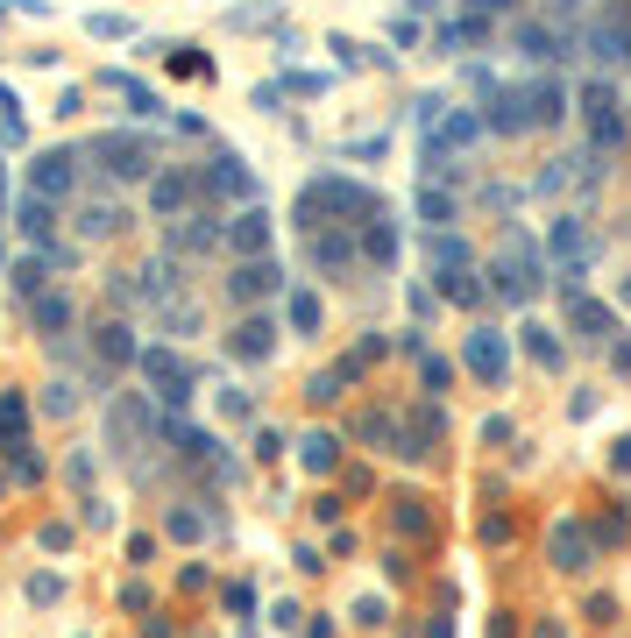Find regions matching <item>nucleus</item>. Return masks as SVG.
<instances>
[{
    "mask_svg": "<svg viewBox=\"0 0 631 638\" xmlns=\"http://www.w3.org/2000/svg\"><path fill=\"white\" fill-rule=\"evenodd\" d=\"M525 348H532V362H539V369H561V341L546 334V327H525Z\"/></svg>",
    "mask_w": 631,
    "mask_h": 638,
    "instance_id": "2f4dec72",
    "label": "nucleus"
},
{
    "mask_svg": "<svg viewBox=\"0 0 631 638\" xmlns=\"http://www.w3.org/2000/svg\"><path fill=\"white\" fill-rule=\"evenodd\" d=\"M419 383H426V390H447V383H454V362L433 355V348H419Z\"/></svg>",
    "mask_w": 631,
    "mask_h": 638,
    "instance_id": "7c9ffc66",
    "label": "nucleus"
},
{
    "mask_svg": "<svg viewBox=\"0 0 631 638\" xmlns=\"http://www.w3.org/2000/svg\"><path fill=\"white\" fill-rule=\"evenodd\" d=\"M390 518H398V532H405V539H419V532H426V504H419V497H398V511H390Z\"/></svg>",
    "mask_w": 631,
    "mask_h": 638,
    "instance_id": "72a5a7b5",
    "label": "nucleus"
},
{
    "mask_svg": "<svg viewBox=\"0 0 631 638\" xmlns=\"http://www.w3.org/2000/svg\"><path fill=\"white\" fill-rule=\"evenodd\" d=\"M93 355H100V362H107V369H121V362H135V355H142V348H135V341H128V327H121V319H107V327H100V334H93Z\"/></svg>",
    "mask_w": 631,
    "mask_h": 638,
    "instance_id": "b1692460",
    "label": "nucleus"
},
{
    "mask_svg": "<svg viewBox=\"0 0 631 638\" xmlns=\"http://www.w3.org/2000/svg\"><path fill=\"white\" fill-rule=\"evenodd\" d=\"M15 220H22V234H29V242H50V227H57V213H50V199H36V192L22 199V213H15Z\"/></svg>",
    "mask_w": 631,
    "mask_h": 638,
    "instance_id": "cd10ccee",
    "label": "nucleus"
},
{
    "mask_svg": "<svg viewBox=\"0 0 631 638\" xmlns=\"http://www.w3.org/2000/svg\"><path fill=\"white\" fill-rule=\"evenodd\" d=\"M135 369L149 376V390H156V397H164V405H171V412H178V405H185V397L199 390V369H192V362H185L178 348H142V355H135Z\"/></svg>",
    "mask_w": 631,
    "mask_h": 638,
    "instance_id": "20e7f679",
    "label": "nucleus"
},
{
    "mask_svg": "<svg viewBox=\"0 0 631 638\" xmlns=\"http://www.w3.org/2000/svg\"><path fill=\"white\" fill-rule=\"evenodd\" d=\"M305 256H312V270H327V277H348L362 263V249H355L348 227H312L305 234Z\"/></svg>",
    "mask_w": 631,
    "mask_h": 638,
    "instance_id": "0eeeda50",
    "label": "nucleus"
},
{
    "mask_svg": "<svg viewBox=\"0 0 631 638\" xmlns=\"http://www.w3.org/2000/svg\"><path fill=\"white\" fill-rule=\"evenodd\" d=\"M419 213H426V220H433L440 234H454V220H461V206H454V199H447V192H440L433 178L419 185Z\"/></svg>",
    "mask_w": 631,
    "mask_h": 638,
    "instance_id": "bb28decb",
    "label": "nucleus"
},
{
    "mask_svg": "<svg viewBox=\"0 0 631 638\" xmlns=\"http://www.w3.org/2000/svg\"><path fill=\"white\" fill-rule=\"evenodd\" d=\"M610 468H617V475H631V440H617V447H610Z\"/></svg>",
    "mask_w": 631,
    "mask_h": 638,
    "instance_id": "ea45409f",
    "label": "nucleus"
},
{
    "mask_svg": "<svg viewBox=\"0 0 631 638\" xmlns=\"http://www.w3.org/2000/svg\"><path fill=\"white\" fill-rule=\"evenodd\" d=\"M156 426H164V412H149V397H114L107 405V433H114V454H135Z\"/></svg>",
    "mask_w": 631,
    "mask_h": 638,
    "instance_id": "39448f33",
    "label": "nucleus"
},
{
    "mask_svg": "<svg viewBox=\"0 0 631 638\" xmlns=\"http://www.w3.org/2000/svg\"><path fill=\"white\" fill-rule=\"evenodd\" d=\"M164 532H171V539H206V518H199V511H171Z\"/></svg>",
    "mask_w": 631,
    "mask_h": 638,
    "instance_id": "c9c22d12",
    "label": "nucleus"
},
{
    "mask_svg": "<svg viewBox=\"0 0 631 638\" xmlns=\"http://www.w3.org/2000/svg\"><path fill=\"white\" fill-rule=\"evenodd\" d=\"M518 50H525L532 64H546V57H568V36H554L546 22H525V29H518Z\"/></svg>",
    "mask_w": 631,
    "mask_h": 638,
    "instance_id": "393cba45",
    "label": "nucleus"
},
{
    "mask_svg": "<svg viewBox=\"0 0 631 638\" xmlns=\"http://www.w3.org/2000/svg\"><path fill=\"white\" fill-rule=\"evenodd\" d=\"M433 270L447 277V270H468V242L461 234H433Z\"/></svg>",
    "mask_w": 631,
    "mask_h": 638,
    "instance_id": "c85d7f7f",
    "label": "nucleus"
},
{
    "mask_svg": "<svg viewBox=\"0 0 631 638\" xmlns=\"http://www.w3.org/2000/svg\"><path fill=\"white\" fill-rule=\"evenodd\" d=\"M490 36H497V29H490V15H461V22H440V29H433V43H440V50H483Z\"/></svg>",
    "mask_w": 631,
    "mask_h": 638,
    "instance_id": "aec40b11",
    "label": "nucleus"
},
{
    "mask_svg": "<svg viewBox=\"0 0 631 638\" xmlns=\"http://www.w3.org/2000/svg\"><path fill=\"white\" fill-rule=\"evenodd\" d=\"M468 8H476V15H497V8H511V0H468Z\"/></svg>",
    "mask_w": 631,
    "mask_h": 638,
    "instance_id": "a19ab883",
    "label": "nucleus"
},
{
    "mask_svg": "<svg viewBox=\"0 0 631 638\" xmlns=\"http://www.w3.org/2000/svg\"><path fill=\"white\" fill-rule=\"evenodd\" d=\"M227 355H234V362H270V355H277V319H270V312H249L242 327L227 334Z\"/></svg>",
    "mask_w": 631,
    "mask_h": 638,
    "instance_id": "4468645a",
    "label": "nucleus"
},
{
    "mask_svg": "<svg viewBox=\"0 0 631 638\" xmlns=\"http://www.w3.org/2000/svg\"><path fill=\"white\" fill-rule=\"evenodd\" d=\"M164 242H171V256H206V249H220V242H227V227H220V220H206V213H192V220H178V227L164 234Z\"/></svg>",
    "mask_w": 631,
    "mask_h": 638,
    "instance_id": "dca6fc26",
    "label": "nucleus"
},
{
    "mask_svg": "<svg viewBox=\"0 0 631 638\" xmlns=\"http://www.w3.org/2000/svg\"><path fill=\"white\" fill-rule=\"evenodd\" d=\"M312 213H341V227H369V220H383L376 192H369V185H355V178H312V185H305V199H298L305 234H312Z\"/></svg>",
    "mask_w": 631,
    "mask_h": 638,
    "instance_id": "f03ea898",
    "label": "nucleus"
},
{
    "mask_svg": "<svg viewBox=\"0 0 631 638\" xmlns=\"http://www.w3.org/2000/svg\"><path fill=\"white\" fill-rule=\"evenodd\" d=\"M0 263H8V249H0Z\"/></svg>",
    "mask_w": 631,
    "mask_h": 638,
    "instance_id": "37998d69",
    "label": "nucleus"
},
{
    "mask_svg": "<svg viewBox=\"0 0 631 638\" xmlns=\"http://www.w3.org/2000/svg\"><path fill=\"white\" fill-rule=\"evenodd\" d=\"M277 291H284V263H270V256H256V263H242V270L227 277V298L234 305H263Z\"/></svg>",
    "mask_w": 631,
    "mask_h": 638,
    "instance_id": "f8f14e48",
    "label": "nucleus"
},
{
    "mask_svg": "<svg viewBox=\"0 0 631 638\" xmlns=\"http://www.w3.org/2000/svg\"><path fill=\"white\" fill-rule=\"evenodd\" d=\"M78 227H86V234H114V227H121V206H86V213H78Z\"/></svg>",
    "mask_w": 631,
    "mask_h": 638,
    "instance_id": "f704fd0d",
    "label": "nucleus"
},
{
    "mask_svg": "<svg viewBox=\"0 0 631 638\" xmlns=\"http://www.w3.org/2000/svg\"><path fill=\"white\" fill-rule=\"evenodd\" d=\"M0 454H29V405H22V390H0Z\"/></svg>",
    "mask_w": 631,
    "mask_h": 638,
    "instance_id": "6ab92c4d",
    "label": "nucleus"
},
{
    "mask_svg": "<svg viewBox=\"0 0 631 638\" xmlns=\"http://www.w3.org/2000/svg\"><path fill=\"white\" fill-rule=\"evenodd\" d=\"M0 206H8V164H0Z\"/></svg>",
    "mask_w": 631,
    "mask_h": 638,
    "instance_id": "79ce46f5",
    "label": "nucleus"
},
{
    "mask_svg": "<svg viewBox=\"0 0 631 638\" xmlns=\"http://www.w3.org/2000/svg\"><path fill=\"white\" fill-rule=\"evenodd\" d=\"M71 185H78V156L71 149H50V156H36V164H29V192L36 199H71Z\"/></svg>",
    "mask_w": 631,
    "mask_h": 638,
    "instance_id": "9b49d317",
    "label": "nucleus"
},
{
    "mask_svg": "<svg viewBox=\"0 0 631 638\" xmlns=\"http://www.w3.org/2000/svg\"><path fill=\"white\" fill-rule=\"evenodd\" d=\"M440 291H447L454 305H483V284L468 277V270H447V277H440Z\"/></svg>",
    "mask_w": 631,
    "mask_h": 638,
    "instance_id": "473e14b6",
    "label": "nucleus"
},
{
    "mask_svg": "<svg viewBox=\"0 0 631 638\" xmlns=\"http://www.w3.org/2000/svg\"><path fill=\"white\" fill-rule=\"evenodd\" d=\"M568 334L575 341H610L617 334V312L596 305V298H568Z\"/></svg>",
    "mask_w": 631,
    "mask_h": 638,
    "instance_id": "a211bd4d",
    "label": "nucleus"
},
{
    "mask_svg": "<svg viewBox=\"0 0 631 638\" xmlns=\"http://www.w3.org/2000/svg\"><path fill=\"white\" fill-rule=\"evenodd\" d=\"M199 199H234V206H249V199H256V178L234 164V156H213V164L199 171Z\"/></svg>",
    "mask_w": 631,
    "mask_h": 638,
    "instance_id": "ddd939ff",
    "label": "nucleus"
},
{
    "mask_svg": "<svg viewBox=\"0 0 631 638\" xmlns=\"http://www.w3.org/2000/svg\"><path fill=\"white\" fill-rule=\"evenodd\" d=\"M298 461H305V475H334V461H341V440L320 426V433H305L298 440Z\"/></svg>",
    "mask_w": 631,
    "mask_h": 638,
    "instance_id": "4be33fe9",
    "label": "nucleus"
},
{
    "mask_svg": "<svg viewBox=\"0 0 631 638\" xmlns=\"http://www.w3.org/2000/svg\"><path fill=\"white\" fill-rule=\"evenodd\" d=\"M0 490H8V483H0Z\"/></svg>",
    "mask_w": 631,
    "mask_h": 638,
    "instance_id": "c03bdc74",
    "label": "nucleus"
},
{
    "mask_svg": "<svg viewBox=\"0 0 631 638\" xmlns=\"http://www.w3.org/2000/svg\"><path fill=\"white\" fill-rule=\"evenodd\" d=\"M546 553H554L561 575H589V568H596V532H589L582 518H561L554 539H546Z\"/></svg>",
    "mask_w": 631,
    "mask_h": 638,
    "instance_id": "423d86ee",
    "label": "nucleus"
},
{
    "mask_svg": "<svg viewBox=\"0 0 631 638\" xmlns=\"http://www.w3.org/2000/svg\"><path fill=\"white\" fill-rule=\"evenodd\" d=\"M29 596H36V603H57V596H64V582H57V575H36V582H29Z\"/></svg>",
    "mask_w": 631,
    "mask_h": 638,
    "instance_id": "4c0bfd02",
    "label": "nucleus"
},
{
    "mask_svg": "<svg viewBox=\"0 0 631 638\" xmlns=\"http://www.w3.org/2000/svg\"><path fill=\"white\" fill-rule=\"evenodd\" d=\"M561 114H568V86L561 78H511V86L490 93L483 128L490 135H525V128H554Z\"/></svg>",
    "mask_w": 631,
    "mask_h": 638,
    "instance_id": "f257e3e1",
    "label": "nucleus"
},
{
    "mask_svg": "<svg viewBox=\"0 0 631 638\" xmlns=\"http://www.w3.org/2000/svg\"><path fill=\"white\" fill-rule=\"evenodd\" d=\"M149 206H156V220H192L199 213V171H164L149 185Z\"/></svg>",
    "mask_w": 631,
    "mask_h": 638,
    "instance_id": "1a4fd4ad",
    "label": "nucleus"
},
{
    "mask_svg": "<svg viewBox=\"0 0 631 638\" xmlns=\"http://www.w3.org/2000/svg\"><path fill=\"white\" fill-rule=\"evenodd\" d=\"M355 624H390V617H383V603H376V596H362V603H355Z\"/></svg>",
    "mask_w": 631,
    "mask_h": 638,
    "instance_id": "58836bf2",
    "label": "nucleus"
},
{
    "mask_svg": "<svg viewBox=\"0 0 631 638\" xmlns=\"http://www.w3.org/2000/svg\"><path fill=\"white\" fill-rule=\"evenodd\" d=\"M43 412H50V419H71V412H78V397H71V383H50V397H43Z\"/></svg>",
    "mask_w": 631,
    "mask_h": 638,
    "instance_id": "e433bc0d",
    "label": "nucleus"
},
{
    "mask_svg": "<svg viewBox=\"0 0 631 638\" xmlns=\"http://www.w3.org/2000/svg\"><path fill=\"white\" fill-rule=\"evenodd\" d=\"M107 86L135 107V114H156V100H149V86H142V78H128V71H107Z\"/></svg>",
    "mask_w": 631,
    "mask_h": 638,
    "instance_id": "c756f323",
    "label": "nucleus"
},
{
    "mask_svg": "<svg viewBox=\"0 0 631 638\" xmlns=\"http://www.w3.org/2000/svg\"><path fill=\"white\" fill-rule=\"evenodd\" d=\"M227 249L242 256V263H256V256H270V213H256V206H242L227 220Z\"/></svg>",
    "mask_w": 631,
    "mask_h": 638,
    "instance_id": "2eb2a0df",
    "label": "nucleus"
},
{
    "mask_svg": "<svg viewBox=\"0 0 631 638\" xmlns=\"http://www.w3.org/2000/svg\"><path fill=\"white\" fill-rule=\"evenodd\" d=\"M78 319V305L64 298V291H50V298H36V334L43 341H64V327Z\"/></svg>",
    "mask_w": 631,
    "mask_h": 638,
    "instance_id": "5701e85b",
    "label": "nucleus"
},
{
    "mask_svg": "<svg viewBox=\"0 0 631 638\" xmlns=\"http://www.w3.org/2000/svg\"><path fill=\"white\" fill-rule=\"evenodd\" d=\"M461 362L476 369L490 390H504V376H511V341H504V334H490V327H476V334L461 341Z\"/></svg>",
    "mask_w": 631,
    "mask_h": 638,
    "instance_id": "6e6552de",
    "label": "nucleus"
},
{
    "mask_svg": "<svg viewBox=\"0 0 631 638\" xmlns=\"http://www.w3.org/2000/svg\"><path fill=\"white\" fill-rule=\"evenodd\" d=\"M362 263H369V270H390V263H398V220H369V227H362Z\"/></svg>",
    "mask_w": 631,
    "mask_h": 638,
    "instance_id": "412c9836",
    "label": "nucleus"
},
{
    "mask_svg": "<svg viewBox=\"0 0 631 638\" xmlns=\"http://www.w3.org/2000/svg\"><path fill=\"white\" fill-rule=\"evenodd\" d=\"M284 319H291V334H320V319H327V305L312 298V291H284Z\"/></svg>",
    "mask_w": 631,
    "mask_h": 638,
    "instance_id": "a878e982",
    "label": "nucleus"
},
{
    "mask_svg": "<svg viewBox=\"0 0 631 638\" xmlns=\"http://www.w3.org/2000/svg\"><path fill=\"white\" fill-rule=\"evenodd\" d=\"M490 277H497V298L504 305H532L539 298V249H532V234L525 227H511L504 234V249H497V263H490Z\"/></svg>",
    "mask_w": 631,
    "mask_h": 638,
    "instance_id": "7ed1b4c3",
    "label": "nucleus"
},
{
    "mask_svg": "<svg viewBox=\"0 0 631 638\" xmlns=\"http://www.w3.org/2000/svg\"><path fill=\"white\" fill-rule=\"evenodd\" d=\"M100 156H107V171H114V178L135 185V178H149V156H156V149H149V135L114 128V135H100Z\"/></svg>",
    "mask_w": 631,
    "mask_h": 638,
    "instance_id": "9d476101",
    "label": "nucleus"
},
{
    "mask_svg": "<svg viewBox=\"0 0 631 638\" xmlns=\"http://www.w3.org/2000/svg\"><path fill=\"white\" fill-rule=\"evenodd\" d=\"M546 249H554V263H561V270H589V256H596V242H589V227H582V220H554Z\"/></svg>",
    "mask_w": 631,
    "mask_h": 638,
    "instance_id": "f3484780",
    "label": "nucleus"
}]
</instances>
